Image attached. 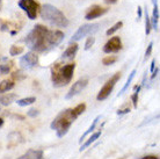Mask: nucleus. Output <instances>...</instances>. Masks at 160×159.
Instances as JSON below:
<instances>
[{"instance_id": "bb28decb", "label": "nucleus", "mask_w": 160, "mask_h": 159, "mask_svg": "<svg viewBox=\"0 0 160 159\" xmlns=\"http://www.w3.org/2000/svg\"><path fill=\"white\" fill-rule=\"evenodd\" d=\"M9 70H11V66L8 64H1L0 65V72L2 74H7L8 72H9Z\"/></svg>"}, {"instance_id": "6ab92c4d", "label": "nucleus", "mask_w": 160, "mask_h": 159, "mask_svg": "<svg viewBox=\"0 0 160 159\" xmlns=\"http://www.w3.org/2000/svg\"><path fill=\"white\" fill-rule=\"evenodd\" d=\"M35 101H36V98H34V96H29V98H24V99L18 100V102H16V104L19 105V106H21V107H26V106H30V105H32Z\"/></svg>"}, {"instance_id": "7ed1b4c3", "label": "nucleus", "mask_w": 160, "mask_h": 159, "mask_svg": "<svg viewBox=\"0 0 160 159\" xmlns=\"http://www.w3.org/2000/svg\"><path fill=\"white\" fill-rule=\"evenodd\" d=\"M76 69V64L70 63L66 65L55 64L51 69V80L55 87H63L71 83L73 78V72Z\"/></svg>"}, {"instance_id": "cd10ccee", "label": "nucleus", "mask_w": 160, "mask_h": 159, "mask_svg": "<svg viewBox=\"0 0 160 159\" xmlns=\"http://www.w3.org/2000/svg\"><path fill=\"white\" fill-rule=\"evenodd\" d=\"M152 48H153V42H150L148 49H146V51H145V59H148V57L151 56V52H152Z\"/></svg>"}, {"instance_id": "423d86ee", "label": "nucleus", "mask_w": 160, "mask_h": 159, "mask_svg": "<svg viewBox=\"0 0 160 159\" xmlns=\"http://www.w3.org/2000/svg\"><path fill=\"white\" fill-rule=\"evenodd\" d=\"M120 78H121V73L118 72V73H116V74H114L110 79L107 80V83L104 84L103 87L101 88L100 92H99V94H98V96H96V99L99 100V101H103V100L107 99V98L110 95V93L112 92V90H114V87H115L116 83L120 80Z\"/></svg>"}, {"instance_id": "b1692460", "label": "nucleus", "mask_w": 160, "mask_h": 159, "mask_svg": "<svg viewBox=\"0 0 160 159\" xmlns=\"http://www.w3.org/2000/svg\"><path fill=\"white\" fill-rule=\"evenodd\" d=\"M151 29H152V27H151V21H150L148 14V12H146V14H145V34L148 35V34L151 33Z\"/></svg>"}, {"instance_id": "f03ea898", "label": "nucleus", "mask_w": 160, "mask_h": 159, "mask_svg": "<svg viewBox=\"0 0 160 159\" xmlns=\"http://www.w3.org/2000/svg\"><path fill=\"white\" fill-rule=\"evenodd\" d=\"M79 116L76 114V111L73 108H68V109H65V110H62L56 116V119L51 122V129L55 130L57 134V136L62 138L64 137L66 134L68 132L70 128L72 126V123L78 119Z\"/></svg>"}, {"instance_id": "c9c22d12", "label": "nucleus", "mask_w": 160, "mask_h": 159, "mask_svg": "<svg viewBox=\"0 0 160 159\" xmlns=\"http://www.w3.org/2000/svg\"><path fill=\"white\" fill-rule=\"evenodd\" d=\"M1 5H2V0H0V9H1Z\"/></svg>"}, {"instance_id": "f8f14e48", "label": "nucleus", "mask_w": 160, "mask_h": 159, "mask_svg": "<svg viewBox=\"0 0 160 159\" xmlns=\"http://www.w3.org/2000/svg\"><path fill=\"white\" fill-rule=\"evenodd\" d=\"M78 49H79V45L77 43H73L68 47L62 55V59L63 60H71L76 57L77 52H78Z\"/></svg>"}, {"instance_id": "393cba45", "label": "nucleus", "mask_w": 160, "mask_h": 159, "mask_svg": "<svg viewBox=\"0 0 160 159\" xmlns=\"http://www.w3.org/2000/svg\"><path fill=\"white\" fill-rule=\"evenodd\" d=\"M140 87L142 86H138V87H136V92L133 93L131 95V100L132 102H133V107L137 108V102H138V94H139V91H140Z\"/></svg>"}, {"instance_id": "9d476101", "label": "nucleus", "mask_w": 160, "mask_h": 159, "mask_svg": "<svg viewBox=\"0 0 160 159\" xmlns=\"http://www.w3.org/2000/svg\"><path fill=\"white\" fill-rule=\"evenodd\" d=\"M121 49H122V41L118 36H114L104 44L102 50L104 54H115L120 51Z\"/></svg>"}, {"instance_id": "e433bc0d", "label": "nucleus", "mask_w": 160, "mask_h": 159, "mask_svg": "<svg viewBox=\"0 0 160 159\" xmlns=\"http://www.w3.org/2000/svg\"><path fill=\"white\" fill-rule=\"evenodd\" d=\"M0 110H1V105H0Z\"/></svg>"}, {"instance_id": "f704fd0d", "label": "nucleus", "mask_w": 160, "mask_h": 159, "mask_svg": "<svg viewBox=\"0 0 160 159\" xmlns=\"http://www.w3.org/2000/svg\"><path fill=\"white\" fill-rule=\"evenodd\" d=\"M2 126H4V120H2V119H0V128L2 127Z\"/></svg>"}, {"instance_id": "a878e982", "label": "nucleus", "mask_w": 160, "mask_h": 159, "mask_svg": "<svg viewBox=\"0 0 160 159\" xmlns=\"http://www.w3.org/2000/svg\"><path fill=\"white\" fill-rule=\"evenodd\" d=\"M95 43V38L91 36V37H88L87 41H86V43H85V50H89V49L93 47V44Z\"/></svg>"}, {"instance_id": "f257e3e1", "label": "nucleus", "mask_w": 160, "mask_h": 159, "mask_svg": "<svg viewBox=\"0 0 160 159\" xmlns=\"http://www.w3.org/2000/svg\"><path fill=\"white\" fill-rule=\"evenodd\" d=\"M24 42L32 51L44 52L52 49L49 43V30L42 24H36L32 32L27 35Z\"/></svg>"}, {"instance_id": "5701e85b", "label": "nucleus", "mask_w": 160, "mask_h": 159, "mask_svg": "<svg viewBox=\"0 0 160 159\" xmlns=\"http://www.w3.org/2000/svg\"><path fill=\"white\" fill-rule=\"evenodd\" d=\"M116 60L117 57H115V56H108V57H106V58L102 59V64L106 65V66H108V65H112Z\"/></svg>"}, {"instance_id": "f3484780", "label": "nucleus", "mask_w": 160, "mask_h": 159, "mask_svg": "<svg viewBox=\"0 0 160 159\" xmlns=\"http://www.w3.org/2000/svg\"><path fill=\"white\" fill-rule=\"evenodd\" d=\"M16 99V95L15 94H12V93H8V94H5L0 98V105H2V106H8V105H11Z\"/></svg>"}, {"instance_id": "7c9ffc66", "label": "nucleus", "mask_w": 160, "mask_h": 159, "mask_svg": "<svg viewBox=\"0 0 160 159\" xmlns=\"http://www.w3.org/2000/svg\"><path fill=\"white\" fill-rule=\"evenodd\" d=\"M154 69H156V59H152V62H151V66H150V71L153 72Z\"/></svg>"}, {"instance_id": "473e14b6", "label": "nucleus", "mask_w": 160, "mask_h": 159, "mask_svg": "<svg viewBox=\"0 0 160 159\" xmlns=\"http://www.w3.org/2000/svg\"><path fill=\"white\" fill-rule=\"evenodd\" d=\"M106 4H108V5H112V4H115L117 0H103Z\"/></svg>"}, {"instance_id": "412c9836", "label": "nucleus", "mask_w": 160, "mask_h": 159, "mask_svg": "<svg viewBox=\"0 0 160 159\" xmlns=\"http://www.w3.org/2000/svg\"><path fill=\"white\" fill-rule=\"evenodd\" d=\"M122 26H123V22H122V21H118V22H116V23L114 24L112 28H109L108 30L106 32V35H107V36L112 35V34H114V33H116L120 28H122Z\"/></svg>"}, {"instance_id": "9b49d317", "label": "nucleus", "mask_w": 160, "mask_h": 159, "mask_svg": "<svg viewBox=\"0 0 160 159\" xmlns=\"http://www.w3.org/2000/svg\"><path fill=\"white\" fill-rule=\"evenodd\" d=\"M107 12H108V8H103L99 5H93L92 7L87 11V13L85 14V19L86 20H93V19L104 15Z\"/></svg>"}, {"instance_id": "6e6552de", "label": "nucleus", "mask_w": 160, "mask_h": 159, "mask_svg": "<svg viewBox=\"0 0 160 159\" xmlns=\"http://www.w3.org/2000/svg\"><path fill=\"white\" fill-rule=\"evenodd\" d=\"M87 85H88L87 78H81V79H79L78 81H76V83L73 84L72 86H71V88L68 90V94L65 95V99H68V100L72 99L73 96L78 95L79 93H81V92L84 91Z\"/></svg>"}, {"instance_id": "2eb2a0df", "label": "nucleus", "mask_w": 160, "mask_h": 159, "mask_svg": "<svg viewBox=\"0 0 160 159\" xmlns=\"http://www.w3.org/2000/svg\"><path fill=\"white\" fill-rule=\"evenodd\" d=\"M100 119H101V115H98V116L95 117V119H94V121H93V123L91 124V126H89V128H88L87 130H86V131H85L84 134H82V136L80 137V139H79L80 143H82V141H85V138H86V136L89 135V134H92V132L94 131V129L96 128V124H98V122H99V120H100Z\"/></svg>"}, {"instance_id": "4468645a", "label": "nucleus", "mask_w": 160, "mask_h": 159, "mask_svg": "<svg viewBox=\"0 0 160 159\" xmlns=\"http://www.w3.org/2000/svg\"><path fill=\"white\" fill-rule=\"evenodd\" d=\"M153 3V16L152 19H150L151 21V27L158 32V21H159V6L157 0H152Z\"/></svg>"}, {"instance_id": "a211bd4d", "label": "nucleus", "mask_w": 160, "mask_h": 159, "mask_svg": "<svg viewBox=\"0 0 160 159\" xmlns=\"http://www.w3.org/2000/svg\"><path fill=\"white\" fill-rule=\"evenodd\" d=\"M14 88V83L11 80H4L0 83V93H5Z\"/></svg>"}, {"instance_id": "72a5a7b5", "label": "nucleus", "mask_w": 160, "mask_h": 159, "mask_svg": "<svg viewBox=\"0 0 160 159\" xmlns=\"http://www.w3.org/2000/svg\"><path fill=\"white\" fill-rule=\"evenodd\" d=\"M138 18H142V8L140 7H138Z\"/></svg>"}, {"instance_id": "39448f33", "label": "nucleus", "mask_w": 160, "mask_h": 159, "mask_svg": "<svg viewBox=\"0 0 160 159\" xmlns=\"http://www.w3.org/2000/svg\"><path fill=\"white\" fill-rule=\"evenodd\" d=\"M99 27H100L99 23H86V24L80 26L79 29L76 32V34L72 36L70 43L77 42V41L81 40L82 37H86L87 35H92V34H94V33H96L99 30Z\"/></svg>"}, {"instance_id": "2f4dec72", "label": "nucleus", "mask_w": 160, "mask_h": 159, "mask_svg": "<svg viewBox=\"0 0 160 159\" xmlns=\"http://www.w3.org/2000/svg\"><path fill=\"white\" fill-rule=\"evenodd\" d=\"M139 159H159V157H157V156H145V157Z\"/></svg>"}, {"instance_id": "1a4fd4ad", "label": "nucleus", "mask_w": 160, "mask_h": 159, "mask_svg": "<svg viewBox=\"0 0 160 159\" xmlns=\"http://www.w3.org/2000/svg\"><path fill=\"white\" fill-rule=\"evenodd\" d=\"M37 63H38V56L32 51L27 52L26 55L20 58V66L24 70L32 69L34 66H36Z\"/></svg>"}, {"instance_id": "0eeeda50", "label": "nucleus", "mask_w": 160, "mask_h": 159, "mask_svg": "<svg viewBox=\"0 0 160 159\" xmlns=\"http://www.w3.org/2000/svg\"><path fill=\"white\" fill-rule=\"evenodd\" d=\"M18 5L21 9H23L27 13V16L30 20L36 19L37 12H38V4L35 0H20Z\"/></svg>"}, {"instance_id": "aec40b11", "label": "nucleus", "mask_w": 160, "mask_h": 159, "mask_svg": "<svg viewBox=\"0 0 160 159\" xmlns=\"http://www.w3.org/2000/svg\"><path fill=\"white\" fill-rule=\"evenodd\" d=\"M136 70H132L131 71V73H130V74H129V77H128V80H127V83H125V85H124L123 86V88H122V90H121L120 91V93H118V94H117V96H120V95H122V94H123L124 92L127 91V90H128V87H129V85H130V84H131V81H132V79H133V78H135V74H136Z\"/></svg>"}, {"instance_id": "c85d7f7f", "label": "nucleus", "mask_w": 160, "mask_h": 159, "mask_svg": "<svg viewBox=\"0 0 160 159\" xmlns=\"http://www.w3.org/2000/svg\"><path fill=\"white\" fill-rule=\"evenodd\" d=\"M27 114H28V116H30V117H36V116H38L40 111L37 110V109H35V108H32V109H29Z\"/></svg>"}, {"instance_id": "4be33fe9", "label": "nucleus", "mask_w": 160, "mask_h": 159, "mask_svg": "<svg viewBox=\"0 0 160 159\" xmlns=\"http://www.w3.org/2000/svg\"><path fill=\"white\" fill-rule=\"evenodd\" d=\"M23 52V48L22 47H16V45H12L9 49V55L11 56H19L20 54Z\"/></svg>"}, {"instance_id": "c756f323", "label": "nucleus", "mask_w": 160, "mask_h": 159, "mask_svg": "<svg viewBox=\"0 0 160 159\" xmlns=\"http://www.w3.org/2000/svg\"><path fill=\"white\" fill-rule=\"evenodd\" d=\"M127 113H130V109H129V108H127V109H123V110L118 109V111H117V115H123V114H127Z\"/></svg>"}, {"instance_id": "dca6fc26", "label": "nucleus", "mask_w": 160, "mask_h": 159, "mask_svg": "<svg viewBox=\"0 0 160 159\" xmlns=\"http://www.w3.org/2000/svg\"><path fill=\"white\" fill-rule=\"evenodd\" d=\"M100 136H101V131L94 132V134H93V135L91 136L89 138H88V141H86V142H85V143L82 144L81 146H80L79 151H80V152H82V151H84V150H86V149H87V147L89 146V145H91V144H92V143H94V142H95L96 139L99 138Z\"/></svg>"}, {"instance_id": "20e7f679", "label": "nucleus", "mask_w": 160, "mask_h": 159, "mask_svg": "<svg viewBox=\"0 0 160 159\" xmlns=\"http://www.w3.org/2000/svg\"><path fill=\"white\" fill-rule=\"evenodd\" d=\"M41 18L44 21H47L51 26L58 28H66L68 26V20L66 19V16L64 15V13L59 11L58 8L55 6L49 4H45L41 8Z\"/></svg>"}, {"instance_id": "ddd939ff", "label": "nucleus", "mask_w": 160, "mask_h": 159, "mask_svg": "<svg viewBox=\"0 0 160 159\" xmlns=\"http://www.w3.org/2000/svg\"><path fill=\"white\" fill-rule=\"evenodd\" d=\"M18 159H44L43 151H42V150H34V149H30V150H28L24 155H22Z\"/></svg>"}]
</instances>
